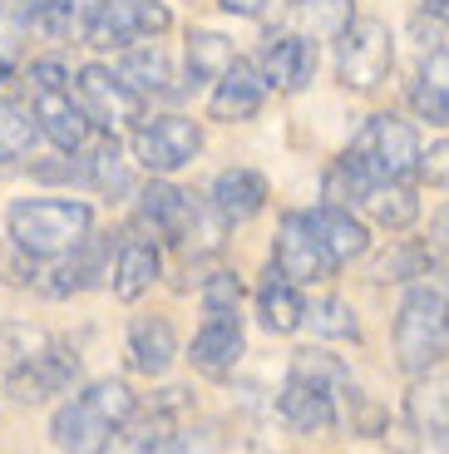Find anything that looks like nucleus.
<instances>
[{"mask_svg": "<svg viewBox=\"0 0 449 454\" xmlns=\"http://www.w3.org/2000/svg\"><path fill=\"white\" fill-rule=\"evenodd\" d=\"M449 351V272L429 267L395 311V361L400 371L425 375Z\"/></svg>", "mask_w": 449, "mask_h": 454, "instance_id": "nucleus-1", "label": "nucleus"}, {"mask_svg": "<svg viewBox=\"0 0 449 454\" xmlns=\"http://www.w3.org/2000/svg\"><path fill=\"white\" fill-rule=\"evenodd\" d=\"M138 415V400L124 380H94L84 395H75L69 405L55 410L50 434L65 454H99L114 440L119 425H129Z\"/></svg>", "mask_w": 449, "mask_h": 454, "instance_id": "nucleus-2", "label": "nucleus"}, {"mask_svg": "<svg viewBox=\"0 0 449 454\" xmlns=\"http://www.w3.org/2000/svg\"><path fill=\"white\" fill-rule=\"evenodd\" d=\"M5 223H11V238L25 257L50 262L84 247L94 213L84 203H69V198H20V203H11Z\"/></svg>", "mask_w": 449, "mask_h": 454, "instance_id": "nucleus-3", "label": "nucleus"}, {"mask_svg": "<svg viewBox=\"0 0 449 454\" xmlns=\"http://www.w3.org/2000/svg\"><path fill=\"white\" fill-rule=\"evenodd\" d=\"M69 74L59 59H35L30 65V104H35V124L59 153H79V148L90 144V114L75 104L69 94Z\"/></svg>", "mask_w": 449, "mask_h": 454, "instance_id": "nucleus-4", "label": "nucleus"}, {"mask_svg": "<svg viewBox=\"0 0 449 454\" xmlns=\"http://www.w3.org/2000/svg\"><path fill=\"white\" fill-rule=\"evenodd\" d=\"M351 159H360L375 178L400 183L405 173L420 168V138H415V129L405 124V119H395V114H375V119H366V129L356 134Z\"/></svg>", "mask_w": 449, "mask_h": 454, "instance_id": "nucleus-5", "label": "nucleus"}, {"mask_svg": "<svg viewBox=\"0 0 449 454\" xmlns=\"http://www.w3.org/2000/svg\"><path fill=\"white\" fill-rule=\"evenodd\" d=\"M173 25L169 5L163 0H104L94 20L84 25V40L94 50H119L129 40H154Z\"/></svg>", "mask_w": 449, "mask_h": 454, "instance_id": "nucleus-6", "label": "nucleus"}, {"mask_svg": "<svg viewBox=\"0 0 449 454\" xmlns=\"http://www.w3.org/2000/svg\"><path fill=\"white\" fill-rule=\"evenodd\" d=\"M395 65L390 30L381 20H356L336 40V74L346 90H375Z\"/></svg>", "mask_w": 449, "mask_h": 454, "instance_id": "nucleus-7", "label": "nucleus"}, {"mask_svg": "<svg viewBox=\"0 0 449 454\" xmlns=\"http://www.w3.org/2000/svg\"><path fill=\"white\" fill-rule=\"evenodd\" d=\"M75 94L79 109L90 114V124L104 129V134H119L138 119V90H129L124 74H114L104 65H84L75 74Z\"/></svg>", "mask_w": 449, "mask_h": 454, "instance_id": "nucleus-8", "label": "nucleus"}, {"mask_svg": "<svg viewBox=\"0 0 449 454\" xmlns=\"http://www.w3.org/2000/svg\"><path fill=\"white\" fill-rule=\"evenodd\" d=\"M198 148H202V129L183 114H163V119H148V124L134 129V159L148 173L183 168V163L198 159Z\"/></svg>", "mask_w": 449, "mask_h": 454, "instance_id": "nucleus-9", "label": "nucleus"}, {"mask_svg": "<svg viewBox=\"0 0 449 454\" xmlns=\"http://www.w3.org/2000/svg\"><path fill=\"white\" fill-rule=\"evenodd\" d=\"M281 277H292L296 286L306 282H326V277L336 272L331 257H326V242L316 232L311 213H287L281 217V232H277V252H272Z\"/></svg>", "mask_w": 449, "mask_h": 454, "instance_id": "nucleus-10", "label": "nucleus"}, {"mask_svg": "<svg viewBox=\"0 0 449 454\" xmlns=\"http://www.w3.org/2000/svg\"><path fill=\"white\" fill-rule=\"evenodd\" d=\"M188 361L213 380L237 371V361H242V321H237V311H208L202 317V331L193 336Z\"/></svg>", "mask_w": 449, "mask_h": 454, "instance_id": "nucleus-11", "label": "nucleus"}, {"mask_svg": "<svg viewBox=\"0 0 449 454\" xmlns=\"http://www.w3.org/2000/svg\"><path fill=\"white\" fill-rule=\"evenodd\" d=\"M316 74V45L306 35H277L267 50H262V80L281 94L306 90Z\"/></svg>", "mask_w": 449, "mask_h": 454, "instance_id": "nucleus-12", "label": "nucleus"}, {"mask_svg": "<svg viewBox=\"0 0 449 454\" xmlns=\"http://www.w3.org/2000/svg\"><path fill=\"white\" fill-rule=\"evenodd\" d=\"M277 410L296 434H321V430L336 425V395L326 386L302 380V375H287V386H281V395H277Z\"/></svg>", "mask_w": 449, "mask_h": 454, "instance_id": "nucleus-13", "label": "nucleus"}, {"mask_svg": "<svg viewBox=\"0 0 449 454\" xmlns=\"http://www.w3.org/2000/svg\"><path fill=\"white\" fill-rule=\"evenodd\" d=\"M138 213H144V223L158 227L169 242H188L193 227L202 223V207L193 203V193H183V188H173V183H148Z\"/></svg>", "mask_w": 449, "mask_h": 454, "instance_id": "nucleus-14", "label": "nucleus"}, {"mask_svg": "<svg viewBox=\"0 0 449 454\" xmlns=\"http://www.w3.org/2000/svg\"><path fill=\"white\" fill-rule=\"evenodd\" d=\"M75 375H79V356L69 351V346H59V340H50V351L40 356V361L15 371V375H5V380H11V390L20 400H50V395H59Z\"/></svg>", "mask_w": 449, "mask_h": 454, "instance_id": "nucleus-15", "label": "nucleus"}, {"mask_svg": "<svg viewBox=\"0 0 449 454\" xmlns=\"http://www.w3.org/2000/svg\"><path fill=\"white\" fill-rule=\"evenodd\" d=\"M267 203V178L252 168H223L213 178V213L223 223H248Z\"/></svg>", "mask_w": 449, "mask_h": 454, "instance_id": "nucleus-16", "label": "nucleus"}, {"mask_svg": "<svg viewBox=\"0 0 449 454\" xmlns=\"http://www.w3.org/2000/svg\"><path fill=\"white\" fill-rule=\"evenodd\" d=\"M262 99H267V80H257L248 65H232L217 80L213 99H208V114H213L217 124H242V119H252L262 109Z\"/></svg>", "mask_w": 449, "mask_h": 454, "instance_id": "nucleus-17", "label": "nucleus"}, {"mask_svg": "<svg viewBox=\"0 0 449 454\" xmlns=\"http://www.w3.org/2000/svg\"><path fill=\"white\" fill-rule=\"evenodd\" d=\"M257 317H262V326H267L272 336H292L296 326H306L302 286H296L292 277H281L277 267H272L267 282H262V292H257Z\"/></svg>", "mask_w": 449, "mask_h": 454, "instance_id": "nucleus-18", "label": "nucleus"}, {"mask_svg": "<svg viewBox=\"0 0 449 454\" xmlns=\"http://www.w3.org/2000/svg\"><path fill=\"white\" fill-rule=\"evenodd\" d=\"M311 223H316V232H321V242H326V257H331V267H346V262H356L360 252L371 247V238H366V227L351 217V207H336V203H321V207H311Z\"/></svg>", "mask_w": 449, "mask_h": 454, "instance_id": "nucleus-19", "label": "nucleus"}, {"mask_svg": "<svg viewBox=\"0 0 449 454\" xmlns=\"http://www.w3.org/2000/svg\"><path fill=\"white\" fill-rule=\"evenodd\" d=\"M178 356V340H173V326L163 317H138L129 326V365L138 375H163Z\"/></svg>", "mask_w": 449, "mask_h": 454, "instance_id": "nucleus-20", "label": "nucleus"}, {"mask_svg": "<svg viewBox=\"0 0 449 454\" xmlns=\"http://www.w3.org/2000/svg\"><path fill=\"white\" fill-rule=\"evenodd\" d=\"M109 277H114V296H119V301H138V296L158 282V247L148 238H124Z\"/></svg>", "mask_w": 449, "mask_h": 454, "instance_id": "nucleus-21", "label": "nucleus"}, {"mask_svg": "<svg viewBox=\"0 0 449 454\" xmlns=\"http://www.w3.org/2000/svg\"><path fill=\"white\" fill-rule=\"evenodd\" d=\"M410 104H415V114L429 119V124H449V50L425 55L420 80H415V90H410Z\"/></svg>", "mask_w": 449, "mask_h": 454, "instance_id": "nucleus-22", "label": "nucleus"}, {"mask_svg": "<svg viewBox=\"0 0 449 454\" xmlns=\"http://www.w3.org/2000/svg\"><path fill=\"white\" fill-rule=\"evenodd\" d=\"M360 207H366L381 227H390V232H405V227L420 217L415 193H410L405 183H395V178H375V188L366 193V203H360Z\"/></svg>", "mask_w": 449, "mask_h": 454, "instance_id": "nucleus-23", "label": "nucleus"}, {"mask_svg": "<svg viewBox=\"0 0 449 454\" xmlns=\"http://www.w3.org/2000/svg\"><path fill=\"white\" fill-rule=\"evenodd\" d=\"M232 65H237V55H232V40H227V35H217V30H193L188 35V80L193 84L223 80Z\"/></svg>", "mask_w": 449, "mask_h": 454, "instance_id": "nucleus-24", "label": "nucleus"}, {"mask_svg": "<svg viewBox=\"0 0 449 454\" xmlns=\"http://www.w3.org/2000/svg\"><path fill=\"white\" fill-rule=\"evenodd\" d=\"M104 262H109V242L84 238V247H75V257H69L65 267H55V277H59V282H50L45 292H50V296L84 292V286H94V282L104 277Z\"/></svg>", "mask_w": 449, "mask_h": 454, "instance_id": "nucleus-25", "label": "nucleus"}, {"mask_svg": "<svg viewBox=\"0 0 449 454\" xmlns=\"http://www.w3.org/2000/svg\"><path fill=\"white\" fill-rule=\"evenodd\" d=\"M45 351H50V336L40 326H30V321H5L0 326V371L5 375L35 365Z\"/></svg>", "mask_w": 449, "mask_h": 454, "instance_id": "nucleus-26", "label": "nucleus"}, {"mask_svg": "<svg viewBox=\"0 0 449 454\" xmlns=\"http://www.w3.org/2000/svg\"><path fill=\"white\" fill-rule=\"evenodd\" d=\"M119 74H124L129 90L138 94H169V55L158 45H144V50H129L124 59H119Z\"/></svg>", "mask_w": 449, "mask_h": 454, "instance_id": "nucleus-27", "label": "nucleus"}, {"mask_svg": "<svg viewBox=\"0 0 449 454\" xmlns=\"http://www.w3.org/2000/svg\"><path fill=\"white\" fill-rule=\"evenodd\" d=\"M375 188V173L366 168L360 159H336L331 163V173H326V198L336 207H351V203H366V193Z\"/></svg>", "mask_w": 449, "mask_h": 454, "instance_id": "nucleus-28", "label": "nucleus"}, {"mask_svg": "<svg viewBox=\"0 0 449 454\" xmlns=\"http://www.w3.org/2000/svg\"><path fill=\"white\" fill-rule=\"evenodd\" d=\"M35 134H40L35 114H25L20 104H11V99H0V163L25 159L35 148Z\"/></svg>", "mask_w": 449, "mask_h": 454, "instance_id": "nucleus-29", "label": "nucleus"}, {"mask_svg": "<svg viewBox=\"0 0 449 454\" xmlns=\"http://www.w3.org/2000/svg\"><path fill=\"white\" fill-rule=\"evenodd\" d=\"M84 178H90L94 188H104L109 198H124L129 188H134V173H129V159L119 153V144L94 148V159L84 163Z\"/></svg>", "mask_w": 449, "mask_h": 454, "instance_id": "nucleus-30", "label": "nucleus"}, {"mask_svg": "<svg viewBox=\"0 0 449 454\" xmlns=\"http://www.w3.org/2000/svg\"><path fill=\"white\" fill-rule=\"evenodd\" d=\"M306 326H311L316 336H326V340H356L360 336L356 311H351L341 296H321V301H311V307H306Z\"/></svg>", "mask_w": 449, "mask_h": 454, "instance_id": "nucleus-31", "label": "nucleus"}, {"mask_svg": "<svg viewBox=\"0 0 449 454\" xmlns=\"http://www.w3.org/2000/svg\"><path fill=\"white\" fill-rule=\"evenodd\" d=\"M292 375H302V380H311V386H326L331 395L351 390V371L326 351H296L292 356Z\"/></svg>", "mask_w": 449, "mask_h": 454, "instance_id": "nucleus-32", "label": "nucleus"}, {"mask_svg": "<svg viewBox=\"0 0 449 454\" xmlns=\"http://www.w3.org/2000/svg\"><path fill=\"white\" fill-rule=\"evenodd\" d=\"M429 267H435V257H429L425 247H415V242H400L390 257L375 262V282H420Z\"/></svg>", "mask_w": 449, "mask_h": 454, "instance_id": "nucleus-33", "label": "nucleus"}, {"mask_svg": "<svg viewBox=\"0 0 449 454\" xmlns=\"http://www.w3.org/2000/svg\"><path fill=\"white\" fill-rule=\"evenodd\" d=\"M302 15H306V25H311V35H321V40H341V35L356 25L351 0H306Z\"/></svg>", "mask_w": 449, "mask_h": 454, "instance_id": "nucleus-34", "label": "nucleus"}, {"mask_svg": "<svg viewBox=\"0 0 449 454\" xmlns=\"http://www.w3.org/2000/svg\"><path fill=\"white\" fill-rule=\"evenodd\" d=\"M242 301V282L232 272H213L202 282V311H237Z\"/></svg>", "mask_w": 449, "mask_h": 454, "instance_id": "nucleus-35", "label": "nucleus"}, {"mask_svg": "<svg viewBox=\"0 0 449 454\" xmlns=\"http://www.w3.org/2000/svg\"><path fill=\"white\" fill-rule=\"evenodd\" d=\"M420 178L425 183H449V138L435 144L429 153H420Z\"/></svg>", "mask_w": 449, "mask_h": 454, "instance_id": "nucleus-36", "label": "nucleus"}, {"mask_svg": "<svg viewBox=\"0 0 449 454\" xmlns=\"http://www.w3.org/2000/svg\"><path fill=\"white\" fill-rule=\"evenodd\" d=\"M148 454H208V440H193V434H169V440L154 444Z\"/></svg>", "mask_w": 449, "mask_h": 454, "instance_id": "nucleus-37", "label": "nucleus"}, {"mask_svg": "<svg viewBox=\"0 0 449 454\" xmlns=\"http://www.w3.org/2000/svg\"><path fill=\"white\" fill-rule=\"evenodd\" d=\"M99 5H104V0H59V11L69 15V25H90Z\"/></svg>", "mask_w": 449, "mask_h": 454, "instance_id": "nucleus-38", "label": "nucleus"}, {"mask_svg": "<svg viewBox=\"0 0 449 454\" xmlns=\"http://www.w3.org/2000/svg\"><path fill=\"white\" fill-rule=\"evenodd\" d=\"M11 69H15V40L0 30V84L11 80Z\"/></svg>", "mask_w": 449, "mask_h": 454, "instance_id": "nucleus-39", "label": "nucleus"}, {"mask_svg": "<svg viewBox=\"0 0 449 454\" xmlns=\"http://www.w3.org/2000/svg\"><path fill=\"white\" fill-rule=\"evenodd\" d=\"M227 15H262L267 11V0H217Z\"/></svg>", "mask_w": 449, "mask_h": 454, "instance_id": "nucleus-40", "label": "nucleus"}, {"mask_svg": "<svg viewBox=\"0 0 449 454\" xmlns=\"http://www.w3.org/2000/svg\"><path fill=\"white\" fill-rule=\"evenodd\" d=\"M435 232H439V242H445V247H449V207H445V213H439V223H435Z\"/></svg>", "mask_w": 449, "mask_h": 454, "instance_id": "nucleus-41", "label": "nucleus"}, {"mask_svg": "<svg viewBox=\"0 0 449 454\" xmlns=\"http://www.w3.org/2000/svg\"><path fill=\"white\" fill-rule=\"evenodd\" d=\"M425 5H429L435 15H449V0H425Z\"/></svg>", "mask_w": 449, "mask_h": 454, "instance_id": "nucleus-42", "label": "nucleus"}, {"mask_svg": "<svg viewBox=\"0 0 449 454\" xmlns=\"http://www.w3.org/2000/svg\"><path fill=\"white\" fill-rule=\"evenodd\" d=\"M292 5H306V0H292Z\"/></svg>", "mask_w": 449, "mask_h": 454, "instance_id": "nucleus-43", "label": "nucleus"}]
</instances>
